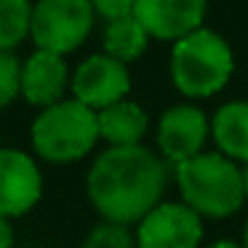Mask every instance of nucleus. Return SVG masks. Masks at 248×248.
<instances>
[{"mask_svg": "<svg viewBox=\"0 0 248 248\" xmlns=\"http://www.w3.org/2000/svg\"><path fill=\"white\" fill-rule=\"evenodd\" d=\"M22 93V62L14 51H0V109Z\"/></svg>", "mask_w": 248, "mask_h": 248, "instance_id": "nucleus-17", "label": "nucleus"}, {"mask_svg": "<svg viewBox=\"0 0 248 248\" xmlns=\"http://www.w3.org/2000/svg\"><path fill=\"white\" fill-rule=\"evenodd\" d=\"M211 136L224 157L248 163V102H227L211 120Z\"/></svg>", "mask_w": 248, "mask_h": 248, "instance_id": "nucleus-13", "label": "nucleus"}, {"mask_svg": "<svg viewBox=\"0 0 248 248\" xmlns=\"http://www.w3.org/2000/svg\"><path fill=\"white\" fill-rule=\"evenodd\" d=\"M182 203L200 219H227L246 203L243 168L221 152H200L176 166Z\"/></svg>", "mask_w": 248, "mask_h": 248, "instance_id": "nucleus-2", "label": "nucleus"}, {"mask_svg": "<svg viewBox=\"0 0 248 248\" xmlns=\"http://www.w3.org/2000/svg\"><path fill=\"white\" fill-rule=\"evenodd\" d=\"M211 134V123L205 112L195 104H176L166 109L157 123V147H160L163 160L179 163L205 152V139Z\"/></svg>", "mask_w": 248, "mask_h": 248, "instance_id": "nucleus-9", "label": "nucleus"}, {"mask_svg": "<svg viewBox=\"0 0 248 248\" xmlns=\"http://www.w3.org/2000/svg\"><path fill=\"white\" fill-rule=\"evenodd\" d=\"M83 248H136V235L125 224H112V221H102L88 232Z\"/></svg>", "mask_w": 248, "mask_h": 248, "instance_id": "nucleus-16", "label": "nucleus"}, {"mask_svg": "<svg viewBox=\"0 0 248 248\" xmlns=\"http://www.w3.org/2000/svg\"><path fill=\"white\" fill-rule=\"evenodd\" d=\"M96 123H99V139H104L109 147H134L141 144L150 118L139 104L123 99V102L112 104L107 109H99Z\"/></svg>", "mask_w": 248, "mask_h": 248, "instance_id": "nucleus-12", "label": "nucleus"}, {"mask_svg": "<svg viewBox=\"0 0 248 248\" xmlns=\"http://www.w3.org/2000/svg\"><path fill=\"white\" fill-rule=\"evenodd\" d=\"M240 246L248 248V221H246V227H243V240H240Z\"/></svg>", "mask_w": 248, "mask_h": 248, "instance_id": "nucleus-22", "label": "nucleus"}, {"mask_svg": "<svg viewBox=\"0 0 248 248\" xmlns=\"http://www.w3.org/2000/svg\"><path fill=\"white\" fill-rule=\"evenodd\" d=\"M166 184V160L150 147H107L88 168L86 192L104 221L131 227L163 203Z\"/></svg>", "mask_w": 248, "mask_h": 248, "instance_id": "nucleus-1", "label": "nucleus"}, {"mask_svg": "<svg viewBox=\"0 0 248 248\" xmlns=\"http://www.w3.org/2000/svg\"><path fill=\"white\" fill-rule=\"evenodd\" d=\"M134 16L157 40H182L200 30L205 16V0H136Z\"/></svg>", "mask_w": 248, "mask_h": 248, "instance_id": "nucleus-10", "label": "nucleus"}, {"mask_svg": "<svg viewBox=\"0 0 248 248\" xmlns=\"http://www.w3.org/2000/svg\"><path fill=\"white\" fill-rule=\"evenodd\" d=\"M67 86H70V70L64 56L35 51L22 64V96L35 107L46 109L62 102Z\"/></svg>", "mask_w": 248, "mask_h": 248, "instance_id": "nucleus-11", "label": "nucleus"}, {"mask_svg": "<svg viewBox=\"0 0 248 248\" xmlns=\"http://www.w3.org/2000/svg\"><path fill=\"white\" fill-rule=\"evenodd\" d=\"M91 6L99 16L112 22V19H120V16H131L136 0H91Z\"/></svg>", "mask_w": 248, "mask_h": 248, "instance_id": "nucleus-18", "label": "nucleus"}, {"mask_svg": "<svg viewBox=\"0 0 248 248\" xmlns=\"http://www.w3.org/2000/svg\"><path fill=\"white\" fill-rule=\"evenodd\" d=\"M235 59L232 48L214 30H195L176 40L171 54L173 86L189 99H208L230 83Z\"/></svg>", "mask_w": 248, "mask_h": 248, "instance_id": "nucleus-3", "label": "nucleus"}, {"mask_svg": "<svg viewBox=\"0 0 248 248\" xmlns=\"http://www.w3.org/2000/svg\"><path fill=\"white\" fill-rule=\"evenodd\" d=\"M243 184H246V200H248V163L243 166Z\"/></svg>", "mask_w": 248, "mask_h": 248, "instance_id": "nucleus-21", "label": "nucleus"}, {"mask_svg": "<svg viewBox=\"0 0 248 248\" xmlns=\"http://www.w3.org/2000/svg\"><path fill=\"white\" fill-rule=\"evenodd\" d=\"M11 246H14V230L6 216H0V248H11Z\"/></svg>", "mask_w": 248, "mask_h": 248, "instance_id": "nucleus-19", "label": "nucleus"}, {"mask_svg": "<svg viewBox=\"0 0 248 248\" xmlns=\"http://www.w3.org/2000/svg\"><path fill=\"white\" fill-rule=\"evenodd\" d=\"M32 3L30 0H0V51H11L30 35Z\"/></svg>", "mask_w": 248, "mask_h": 248, "instance_id": "nucleus-15", "label": "nucleus"}, {"mask_svg": "<svg viewBox=\"0 0 248 248\" xmlns=\"http://www.w3.org/2000/svg\"><path fill=\"white\" fill-rule=\"evenodd\" d=\"M43 198V173L32 155L14 147H0V216L16 219Z\"/></svg>", "mask_w": 248, "mask_h": 248, "instance_id": "nucleus-8", "label": "nucleus"}, {"mask_svg": "<svg viewBox=\"0 0 248 248\" xmlns=\"http://www.w3.org/2000/svg\"><path fill=\"white\" fill-rule=\"evenodd\" d=\"M70 86H72V99H78L88 109L99 112V109H107L128 96L131 75L123 62L112 59L107 54H96L88 56L78 67Z\"/></svg>", "mask_w": 248, "mask_h": 248, "instance_id": "nucleus-7", "label": "nucleus"}, {"mask_svg": "<svg viewBox=\"0 0 248 248\" xmlns=\"http://www.w3.org/2000/svg\"><path fill=\"white\" fill-rule=\"evenodd\" d=\"M30 139L43 160L75 163L86 157L99 141L96 112L78 99H62L35 118Z\"/></svg>", "mask_w": 248, "mask_h": 248, "instance_id": "nucleus-4", "label": "nucleus"}, {"mask_svg": "<svg viewBox=\"0 0 248 248\" xmlns=\"http://www.w3.org/2000/svg\"><path fill=\"white\" fill-rule=\"evenodd\" d=\"M208 248H243L237 240H214Z\"/></svg>", "mask_w": 248, "mask_h": 248, "instance_id": "nucleus-20", "label": "nucleus"}, {"mask_svg": "<svg viewBox=\"0 0 248 248\" xmlns=\"http://www.w3.org/2000/svg\"><path fill=\"white\" fill-rule=\"evenodd\" d=\"M93 14L91 0H38L32 6L30 35L38 51L64 56L91 35Z\"/></svg>", "mask_w": 248, "mask_h": 248, "instance_id": "nucleus-5", "label": "nucleus"}, {"mask_svg": "<svg viewBox=\"0 0 248 248\" xmlns=\"http://www.w3.org/2000/svg\"><path fill=\"white\" fill-rule=\"evenodd\" d=\"M147 43H150V35H147V30L139 24V19L134 14L107 22V30H104V51L112 59L123 62V64L139 59L147 51Z\"/></svg>", "mask_w": 248, "mask_h": 248, "instance_id": "nucleus-14", "label": "nucleus"}, {"mask_svg": "<svg viewBox=\"0 0 248 248\" xmlns=\"http://www.w3.org/2000/svg\"><path fill=\"white\" fill-rule=\"evenodd\" d=\"M203 219L182 200H163L136 224V248H200Z\"/></svg>", "mask_w": 248, "mask_h": 248, "instance_id": "nucleus-6", "label": "nucleus"}]
</instances>
